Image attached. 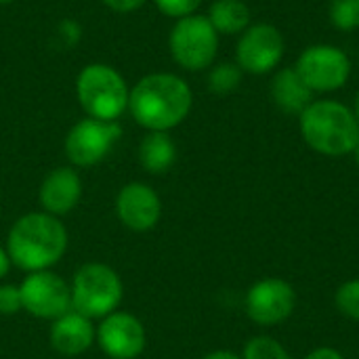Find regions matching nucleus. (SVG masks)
Segmentation results:
<instances>
[{
  "label": "nucleus",
  "mask_w": 359,
  "mask_h": 359,
  "mask_svg": "<svg viewBox=\"0 0 359 359\" xmlns=\"http://www.w3.org/2000/svg\"><path fill=\"white\" fill-rule=\"evenodd\" d=\"M11 2H15V0H0V4H11Z\"/></svg>",
  "instance_id": "obj_31"
},
{
  "label": "nucleus",
  "mask_w": 359,
  "mask_h": 359,
  "mask_svg": "<svg viewBox=\"0 0 359 359\" xmlns=\"http://www.w3.org/2000/svg\"><path fill=\"white\" fill-rule=\"evenodd\" d=\"M109 359H137L147 347L145 324L128 311H114L99 320L97 343Z\"/></svg>",
  "instance_id": "obj_11"
},
{
  "label": "nucleus",
  "mask_w": 359,
  "mask_h": 359,
  "mask_svg": "<svg viewBox=\"0 0 359 359\" xmlns=\"http://www.w3.org/2000/svg\"><path fill=\"white\" fill-rule=\"evenodd\" d=\"M48 343L59 355H82L97 343V326L90 318L69 309L67 313L50 322Z\"/></svg>",
  "instance_id": "obj_15"
},
{
  "label": "nucleus",
  "mask_w": 359,
  "mask_h": 359,
  "mask_svg": "<svg viewBox=\"0 0 359 359\" xmlns=\"http://www.w3.org/2000/svg\"><path fill=\"white\" fill-rule=\"evenodd\" d=\"M154 4L166 17L183 19V17L196 15V11L200 8L202 0H154Z\"/></svg>",
  "instance_id": "obj_23"
},
{
  "label": "nucleus",
  "mask_w": 359,
  "mask_h": 359,
  "mask_svg": "<svg viewBox=\"0 0 359 359\" xmlns=\"http://www.w3.org/2000/svg\"><path fill=\"white\" fill-rule=\"evenodd\" d=\"M242 69L236 61H221L208 74V88L215 95H229L242 82Z\"/></svg>",
  "instance_id": "obj_19"
},
{
  "label": "nucleus",
  "mask_w": 359,
  "mask_h": 359,
  "mask_svg": "<svg viewBox=\"0 0 359 359\" xmlns=\"http://www.w3.org/2000/svg\"><path fill=\"white\" fill-rule=\"evenodd\" d=\"M299 126L311 149L332 158L353 154L359 141V122L353 109L334 99L311 101L299 116Z\"/></svg>",
  "instance_id": "obj_3"
},
{
  "label": "nucleus",
  "mask_w": 359,
  "mask_h": 359,
  "mask_svg": "<svg viewBox=\"0 0 359 359\" xmlns=\"http://www.w3.org/2000/svg\"><path fill=\"white\" fill-rule=\"evenodd\" d=\"M120 137L122 128L118 122H105L86 116L78 120L65 135V156L78 168L97 166L109 156Z\"/></svg>",
  "instance_id": "obj_8"
},
{
  "label": "nucleus",
  "mask_w": 359,
  "mask_h": 359,
  "mask_svg": "<svg viewBox=\"0 0 359 359\" xmlns=\"http://www.w3.org/2000/svg\"><path fill=\"white\" fill-rule=\"evenodd\" d=\"M114 208L118 221L135 233H147L156 229L162 219V200L158 191L143 181L126 183L118 191Z\"/></svg>",
  "instance_id": "obj_12"
},
{
  "label": "nucleus",
  "mask_w": 359,
  "mask_h": 359,
  "mask_svg": "<svg viewBox=\"0 0 359 359\" xmlns=\"http://www.w3.org/2000/svg\"><path fill=\"white\" fill-rule=\"evenodd\" d=\"M139 162H141L143 170H147L151 175L168 172L177 162L175 139L168 133L147 130V135L141 139V145H139Z\"/></svg>",
  "instance_id": "obj_17"
},
{
  "label": "nucleus",
  "mask_w": 359,
  "mask_h": 359,
  "mask_svg": "<svg viewBox=\"0 0 359 359\" xmlns=\"http://www.w3.org/2000/svg\"><path fill=\"white\" fill-rule=\"evenodd\" d=\"M353 156H355V162L359 164V141H358V145H355V149H353Z\"/></svg>",
  "instance_id": "obj_30"
},
{
  "label": "nucleus",
  "mask_w": 359,
  "mask_h": 359,
  "mask_svg": "<svg viewBox=\"0 0 359 359\" xmlns=\"http://www.w3.org/2000/svg\"><path fill=\"white\" fill-rule=\"evenodd\" d=\"M244 359H290L288 351L269 337H255L244 347Z\"/></svg>",
  "instance_id": "obj_21"
},
{
  "label": "nucleus",
  "mask_w": 359,
  "mask_h": 359,
  "mask_svg": "<svg viewBox=\"0 0 359 359\" xmlns=\"http://www.w3.org/2000/svg\"><path fill=\"white\" fill-rule=\"evenodd\" d=\"M337 307L341 309V313H345L353 320H359V280L347 282L339 288Z\"/></svg>",
  "instance_id": "obj_22"
},
{
  "label": "nucleus",
  "mask_w": 359,
  "mask_h": 359,
  "mask_svg": "<svg viewBox=\"0 0 359 359\" xmlns=\"http://www.w3.org/2000/svg\"><path fill=\"white\" fill-rule=\"evenodd\" d=\"M353 114H355V118H358L359 122V90L358 95H355V101H353Z\"/></svg>",
  "instance_id": "obj_29"
},
{
  "label": "nucleus",
  "mask_w": 359,
  "mask_h": 359,
  "mask_svg": "<svg viewBox=\"0 0 359 359\" xmlns=\"http://www.w3.org/2000/svg\"><path fill=\"white\" fill-rule=\"evenodd\" d=\"M297 297L284 280H261L246 294V313L261 326H273L284 322L294 309Z\"/></svg>",
  "instance_id": "obj_13"
},
{
  "label": "nucleus",
  "mask_w": 359,
  "mask_h": 359,
  "mask_svg": "<svg viewBox=\"0 0 359 359\" xmlns=\"http://www.w3.org/2000/svg\"><path fill=\"white\" fill-rule=\"evenodd\" d=\"M147 0H103L105 6H109L116 13H133L137 8H141Z\"/></svg>",
  "instance_id": "obj_25"
},
{
  "label": "nucleus",
  "mask_w": 359,
  "mask_h": 359,
  "mask_svg": "<svg viewBox=\"0 0 359 359\" xmlns=\"http://www.w3.org/2000/svg\"><path fill=\"white\" fill-rule=\"evenodd\" d=\"M194 93L189 84L168 72L143 76L128 97V111L145 130L168 133L179 126L191 111Z\"/></svg>",
  "instance_id": "obj_2"
},
{
  "label": "nucleus",
  "mask_w": 359,
  "mask_h": 359,
  "mask_svg": "<svg viewBox=\"0 0 359 359\" xmlns=\"http://www.w3.org/2000/svg\"><path fill=\"white\" fill-rule=\"evenodd\" d=\"M11 267H13V263H11L8 250H6V246L0 244V280L6 278V273L11 271Z\"/></svg>",
  "instance_id": "obj_27"
},
{
  "label": "nucleus",
  "mask_w": 359,
  "mask_h": 359,
  "mask_svg": "<svg viewBox=\"0 0 359 359\" xmlns=\"http://www.w3.org/2000/svg\"><path fill=\"white\" fill-rule=\"evenodd\" d=\"M271 99L284 111L292 116H301L313 101L311 88L303 82L294 67L278 69L271 78Z\"/></svg>",
  "instance_id": "obj_16"
},
{
  "label": "nucleus",
  "mask_w": 359,
  "mask_h": 359,
  "mask_svg": "<svg viewBox=\"0 0 359 359\" xmlns=\"http://www.w3.org/2000/svg\"><path fill=\"white\" fill-rule=\"evenodd\" d=\"M23 311L36 320L53 322L72 309V290L69 282H65L53 269L32 271L19 284Z\"/></svg>",
  "instance_id": "obj_9"
},
{
  "label": "nucleus",
  "mask_w": 359,
  "mask_h": 359,
  "mask_svg": "<svg viewBox=\"0 0 359 359\" xmlns=\"http://www.w3.org/2000/svg\"><path fill=\"white\" fill-rule=\"evenodd\" d=\"M284 36L271 23L248 25L236 46V63L242 72L252 76L269 74L278 67L284 57Z\"/></svg>",
  "instance_id": "obj_10"
},
{
  "label": "nucleus",
  "mask_w": 359,
  "mask_h": 359,
  "mask_svg": "<svg viewBox=\"0 0 359 359\" xmlns=\"http://www.w3.org/2000/svg\"><path fill=\"white\" fill-rule=\"evenodd\" d=\"M23 311L21 290L17 284H0V316H17Z\"/></svg>",
  "instance_id": "obj_24"
},
{
  "label": "nucleus",
  "mask_w": 359,
  "mask_h": 359,
  "mask_svg": "<svg viewBox=\"0 0 359 359\" xmlns=\"http://www.w3.org/2000/svg\"><path fill=\"white\" fill-rule=\"evenodd\" d=\"M206 17L219 36H238L250 25V8L244 0H215Z\"/></svg>",
  "instance_id": "obj_18"
},
{
  "label": "nucleus",
  "mask_w": 359,
  "mask_h": 359,
  "mask_svg": "<svg viewBox=\"0 0 359 359\" xmlns=\"http://www.w3.org/2000/svg\"><path fill=\"white\" fill-rule=\"evenodd\" d=\"M84 185L82 177L74 166H59L53 168L40 183L38 189V202L40 210L53 215V217H65L69 215L82 200Z\"/></svg>",
  "instance_id": "obj_14"
},
{
  "label": "nucleus",
  "mask_w": 359,
  "mask_h": 359,
  "mask_svg": "<svg viewBox=\"0 0 359 359\" xmlns=\"http://www.w3.org/2000/svg\"><path fill=\"white\" fill-rule=\"evenodd\" d=\"M168 48L175 63L187 72L210 67L219 50V34L204 15L177 19L168 36Z\"/></svg>",
  "instance_id": "obj_6"
},
{
  "label": "nucleus",
  "mask_w": 359,
  "mask_h": 359,
  "mask_svg": "<svg viewBox=\"0 0 359 359\" xmlns=\"http://www.w3.org/2000/svg\"><path fill=\"white\" fill-rule=\"evenodd\" d=\"M202 359H242V358H238V355H236V353H231V351H212V353L204 355Z\"/></svg>",
  "instance_id": "obj_28"
},
{
  "label": "nucleus",
  "mask_w": 359,
  "mask_h": 359,
  "mask_svg": "<svg viewBox=\"0 0 359 359\" xmlns=\"http://www.w3.org/2000/svg\"><path fill=\"white\" fill-rule=\"evenodd\" d=\"M6 250L13 267L32 273L53 269L69 248L67 227L44 210L21 215L6 233Z\"/></svg>",
  "instance_id": "obj_1"
},
{
  "label": "nucleus",
  "mask_w": 359,
  "mask_h": 359,
  "mask_svg": "<svg viewBox=\"0 0 359 359\" xmlns=\"http://www.w3.org/2000/svg\"><path fill=\"white\" fill-rule=\"evenodd\" d=\"M294 69L313 95L334 93L347 84L351 61L347 53L334 44H311L299 55Z\"/></svg>",
  "instance_id": "obj_7"
},
{
  "label": "nucleus",
  "mask_w": 359,
  "mask_h": 359,
  "mask_svg": "<svg viewBox=\"0 0 359 359\" xmlns=\"http://www.w3.org/2000/svg\"><path fill=\"white\" fill-rule=\"evenodd\" d=\"M76 97L88 118L118 122L128 109L130 88L116 67L90 63L76 78Z\"/></svg>",
  "instance_id": "obj_5"
},
{
  "label": "nucleus",
  "mask_w": 359,
  "mask_h": 359,
  "mask_svg": "<svg viewBox=\"0 0 359 359\" xmlns=\"http://www.w3.org/2000/svg\"><path fill=\"white\" fill-rule=\"evenodd\" d=\"M69 290L72 309L93 322L118 311L124 299V282L120 273L111 265L99 261L80 265L69 282Z\"/></svg>",
  "instance_id": "obj_4"
},
{
  "label": "nucleus",
  "mask_w": 359,
  "mask_h": 359,
  "mask_svg": "<svg viewBox=\"0 0 359 359\" xmlns=\"http://www.w3.org/2000/svg\"><path fill=\"white\" fill-rule=\"evenodd\" d=\"M330 23L341 32H353L359 27V0H330Z\"/></svg>",
  "instance_id": "obj_20"
},
{
  "label": "nucleus",
  "mask_w": 359,
  "mask_h": 359,
  "mask_svg": "<svg viewBox=\"0 0 359 359\" xmlns=\"http://www.w3.org/2000/svg\"><path fill=\"white\" fill-rule=\"evenodd\" d=\"M305 359H345L337 349H328V347H324V349H318V351H313V353H309Z\"/></svg>",
  "instance_id": "obj_26"
}]
</instances>
